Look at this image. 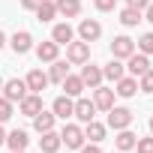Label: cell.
<instances>
[{
    "mask_svg": "<svg viewBox=\"0 0 153 153\" xmlns=\"http://www.w3.org/2000/svg\"><path fill=\"white\" fill-rule=\"evenodd\" d=\"M138 51H141V54H147V57L153 54V33H144V36L138 39Z\"/></svg>",
    "mask_w": 153,
    "mask_h": 153,
    "instance_id": "f546056e",
    "label": "cell"
},
{
    "mask_svg": "<svg viewBox=\"0 0 153 153\" xmlns=\"http://www.w3.org/2000/svg\"><path fill=\"white\" fill-rule=\"evenodd\" d=\"M6 45V36H3V30H0V48H3Z\"/></svg>",
    "mask_w": 153,
    "mask_h": 153,
    "instance_id": "f35d334b",
    "label": "cell"
},
{
    "mask_svg": "<svg viewBox=\"0 0 153 153\" xmlns=\"http://www.w3.org/2000/svg\"><path fill=\"white\" fill-rule=\"evenodd\" d=\"M93 6H96L99 12H111V9L117 6V0H93Z\"/></svg>",
    "mask_w": 153,
    "mask_h": 153,
    "instance_id": "d6a6232c",
    "label": "cell"
},
{
    "mask_svg": "<svg viewBox=\"0 0 153 153\" xmlns=\"http://www.w3.org/2000/svg\"><path fill=\"white\" fill-rule=\"evenodd\" d=\"M135 150H138V153H153V135H150V138H138V141H135Z\"/></svg>",
    "mask_w": 153,
    "mask_h": 153,
    "instance_id": "1f68e13d",
    "label": "cell"
},
{
    "mask_svg": "<svg viewBox=\"0 0 153 153\" xmlns=\"http://www.w3.org/2000/svg\"><path fill=\"white\" fill-rule=\"evenodd\" d=\"M9 117H12V102L6 96H0V123H6Z\"/></svg>",
    "mask_w": 153,
    "mask_h": 153,
    "instance_id": "4dcf8cb0",
    "label": "cell"
},
{
    "mask_svg": "<svg viewBox=\"0 0 153 153\" xmlns=\"http://www.w3.org/2000/svg\"><path fill=\"white\" fill-rule=\"evenodd\" d=\"M126 69H129L132 78H138V75H144V72L150 69V57H147V54H141V51H135V54H129V57H126Z\"/></svg>",
    "mask_w": 153,
    "mask_h": 153,
    "instance_id": "8992f818",
    "label": "cell"
},
{
    "mask_svg": "<svg viewBox=\"0 0 153 153\" xmlns=\"http://www.w3.org/2000/svg\"><path fill=\"white\" fill-rule=\"evenodd\" d=\"M0 144H6V129L0 126Z\"/></svg>",
    "mask_w": 153,
    "mask_h": 153,
    "instance_id": "74e56055",
    "label": "cell"
},
{
    "mask_svg": "<svg viewBox=\"0 0 153 153\" xmlns=\"http://www.w3.org/2000/svg\"><path fill=\"white\" fill-rule=\"evenodd\" d=\"M60 147H63V141H60V132H54V129L42 132V138H39V150H42V153H57Z\"/></svg>",
    "mask_w": 153,
    "mask_h": 153,
    "instance_id": "2e32d148",
    "label": "cell"
},
{
    "mask_svg": "<svg viewBox=\"0 0 153 153\" xmlns=\"http://www.w3.org/2000/svg\"><path fill=\"white\" fill-rule=\"evenodd\" d=\"M78 36H81V42H96V39L102 36V24H99L96 18H84V21L78 24Z\"/></svg>",
    "mask_w": 153,
    "mask_h": 153,
    "instance_id": "52a82bcc",
    "label": "cell"
},
{
    "mask_svg": "<svg viewBox=\"0 0 153 153\" xmlns=\"http://www.w3.org/2000/svg\"><path fill=\"white\" fill-rule=\"evenodd\" d=\"M123 75H126V66H123L117 57H114L111 63H105V66H102V78H108V81H120Z\"/></svg>",
    "mask_w": 153,
    "mask_h": 153,
    "instance_id": "44dd1931",
    "label": "cell"
},
{
    "mask_svg": "<svg viewBox=\"0 0 153 153\" xmlns=\"http://www.w3.org/2000/svg\"><path fill=\"white\" fill-rule=\"evenodd\" d=\"M51 39L57 42V45H69L72 39H75V30L63 21V24H54V30H51Z\"/></svg>",
    "mask_w": 153,
    "mask_h": 153,
    "instance_id": "ffe728a7",
    "label": "cell"
},
{
    "mask_svg": "<svg viewBox=\"0 0 153 153\" xmlns=\"http://www.w3.org/2000/svg\"><path fill=\"white\" fill-rule=\"evenodd\" d=\"M84 138H90V144H99V141L105 138V126H102V123H96V120L84 123Z\"/></svg>",
    "mask_w": 153,
    "mask_h": 153,
    "instance_id": "d4e9b609",
    "label": "cell"
},
{
    "mask_svg": "<svg viewBox=\"0 0 153 153\" xmlns=\"http://www.w3.org/2000/svg\"><path fill=\"white\" fill-rule=\"evenodd\" d=\"M144 18H147V21H150V24H153V3H150V6H147V9H144Z\"/></svg>",
    "mask_w": 153,
    "mask_h": 153,
    "instance_id": "8d00e7d4",
    "label": "cell"
},
{
    "mask_svg": "<svg viewBox=\"0 0 153 153\" xmlns=\"http://www.w3.org/2000/svg\"><path fill=\"white\" fill-rule=\"evenodd\" d=\"M93 105H96V111H108L111 105H114V90H108V87H93Z\"/></svg>",
    "mask_w": 153,
    "mask_h": 153,
    "instance_id": "9a60e30c",
    "label": "cell"
},
{
    "mask_svg": "<svg viewBox=\"0 0 153 153\" xmlns=\"http://www.w3.org/2000/svg\"><path fill=\"white\" fill-rule=\"evenodd\" d=\"M12 153H24V150H12Z\"/></svg>",
    "mask_w": 153,
    "mask_h": 153,
    "instance_id": "b9f144b4",
    "label": "cell"
},
{
    "mask_svg": "<svg viewBox=\"0 0 153 153\" xmlns=\"http://www.w3.org/2000/svg\"><path fill=\"white\" fill-rule=\"evenodd\" d=\"M60 87H63V96H69V99H78V96L84 93V81H81V75H66V78L60 81Z\"/></svg>",
    "mask_w": 153,
    "mask_h": 153,
    "instance_id": "8fae6325",
    "label": "cell"
},
{
    "mask_svg": "<svg viewBox=\"0 0 153 153\" xmlns=\"http://www.w3.org/2000/svg\"><path fill=\"white\" fill-rule=\"evenodd\" d=\"M81 81H84V87H99L102 84V66H96V63H81Z\"/></svg>",
    "mask_w": 153,
    "mask_h": 153,
    "instance_id": "5b68a950",
    "label": "cell"
},
{
    "mask_svg": "<svg viewBox=\"0 0 153 153\" xmlns=\"http://www.w3.org/2000/svg\"><path fill=\"white\" fill-rule=\"evenodd\" d=\"M150 132H153V117H150Z\"/></svg>",
    "mask_w": 153,
    "mask_h": 153,
    "instance_id": "ab89813d",
    "label": "cell"
},
{
    "mask_svg": "<svg viewBox=\"0 0 153 153\" xmlns=\"http://www.w3.org/2000/svg\"><path fill=\"white\" fill-rule=\"evenodd\" d=\"M36 57H39V63H54V60L60 57V45H57L54 39L39 42V45H36Z\"/></svg>",
    "mask_w": 153,
    "mask_h": 153,
    "instance_id": "7c38bea8",
    "label": "cell"
},
{
    "mask_svg": "<svg viewBox=\"0 0 153 153\" xmlns=\"http://www.w3.org/2000/svg\"><path fill=\"white\" fill-rule=\"evenodd\" d=\"M126 6H132V9H138V12H144V9L150 6V0H126Z\"/></svg>",
    "mask_w": 153,
    "mask_h": 153,
    "instance_id": "836d02e7",
    "label": "cell"
},
{
    "mask_svg": "<svg viewBox=\"0 0 153 153\" xmlns=\"http://www.w3.org/2000/svg\"><path fill=\"white\" fill-rule=\"evenodd\" d=\"M72 117H78L81 123H90L93 117H96V105L90 102V99H75V105H72Z\"/></svg>",
    "mask_w": 153,
    "mask_h": 153,
    "instance_id": "ba28073f",
    "label": "cell"
},
{
    "mask_svg": "<svg viewBox=\"0 0 153 153\" xmlns=\"http://www.w3.org/2000/svg\"><path fill=\"white\" fill-rule=\"evenodd\" d=\"M18 108H21L24 117H36V114L42 111V93H27V96L18 102Z\"/></svg>",
    "mask_w": 153,
    "mask_h": 153,
    "instance_id": "4fadbf2b",
    "label": "cell"
},
{
    "mask_svg": "<svg viewBox=\"0 0 153 153\" xmlns=\"http://www.w3.org/2000/svg\"><path fill=\"white\" fill-rule=\"evenodd\" d=\"M138 21H141V12H138V9H132V6L120 9V24H123V27H135Z\"/></svg>",
    "mask_w": 153,
    "mask_h": 153,
    "instance_id": "83f0119b",
    "label": "cell"
},
{
    "mask_svg": "<svg viewBox=\"0 0 153 153\" xmlns=\"http://www.w3.org/2000/svg\"><path fill=\"white\" fill-rule=\"evenodd\" d=\"M24 81H27V90H30V93H42V90L51 84V81H48V72H42V69H30Z\"/></svg>",
    "mask_w": 153,
    "mask_h": 153,
    "instance_id": "30bf717a",
    "label": "cell"
},
{
    "mask_svg": "<svg viewBox=\"0 0 153 153\" xmlns=\"http://www.w3.org/2000/svg\"><path fill=\"white\" fill-rule=\"evenodd\" d=\"M135 141H138V135H135V132H129V129H120V132H117V138H114L117 150H135Z\"/></svg>",
    "mask_w": 153,
    "mask_h": 153,
    "instance_id": "4316f807",
    "label": "cell"
},
{
    "mask_svg": "<svg viewBox=\"0 0 153 153\" xmlns=\"http://www.w3.org/2000/svg\"><path fill=\"white\" fill-rule=\"evenodd\" d=\"M54 120H57V117H54V111H39V114L33 117V129H36V132L42 135V132L54 129Z\"/></svg>",
    "mask_w": 153,
    "mask_h": 153,
    "instance_id": "603a6c76",
    "label": "cell"
},
{
    "mask_svg": "<svg viewBox=\"0 0 153 153\" xmlns=\"http://www.w3.org/2000/svg\"><path fill=\"white\" fill-rule=\"evenodd\" d=\"M0 90H3V78H0Z\"/></svg>",
    "mask_w": 153,
    "mask_h": 153,
    "instance_id": "60d3db41",
    "label": "cell"
},
{
    "mask_svg": "<svg viewBox=\"0 0 153 153\" xmlns=\"http://www.w3.org/2000/svg\"><path fill=\"white\" fill-rule=\"evenodd\" d=\"M129 123H132V111H129V108H123V105H111V108H108V126H111L114 132L129 129Z\"/></svg>",
    "mask_w": 153,
    "mask_h": 153,
    "instance_id": "277c9868",
    "label": "cell"
},
{
    "mask_svg": "<svg viewBox=\"0 0 153 153\" xmlns=\"http://www.w3.org/2000/svg\"><path fill=\"white\" fill-rule=\"evenodd\" d=\"M27 93H30V90H27V81H24V78H9V81H3V90H0V96H6L12 105L21 102Z\"/></svg>",
    "mask_w": 153,
    "mask_h": 153,
    "instance_id": "6da1fadb",
    "label": "cell"
},
{
    "mask_svg": "<svg viewBox=\"0 0 153 153\" xmlns=\"http://www.w3.org/2000/svg\"><path fill=\"white\" fill-rule=\"evenodd\" d=\"M138 90H144V93H153V69H147L144 75H138Z\"/></svg>",
    "mask_w": 153,
    "mask_h": 153,
    "instance_id": "f1b7e54d",
    "label": "cell"
},
{
    "mask_svg": "<svg viewBox=\"0 0 153 153\" xmlns=\"http://www.w3.org/2000/svg\"><path fill=\"white\" fill-rule=\"evenodd\" d=\"M54 6H57V15H63V18H78L81 0H54Z\"/></svg>",
    "mask_w": 153,
    "mask_h": 153,
    "instance_id": "ac0fdd59",
    "label": "cell"
},
{
    "mask_svg": "<svg viewBox=\"0 0 153 153\" xmlns=\"http://www.w3.org/2000/svg\"><path fill=\"white\" fill-rule=\"evenodd\" d=\"M72 105H75V99H69V96H57V99L51 102V111H54V117L69 120V117H72Z\"/></svg>",
    "mask_w": 153,
    "mask_h": 153,
    "instance_id": "e0dca14e",
    "label": "cell"
},
{
    "mask_svg": "<svg viewBox=\"0 0 153 153\" xmlns=\"http://www.w3.org/2000/svg\"><path fill=\"white\" fill-rule=\"evenodd\" d=\"M60 141H63L69 150H81L87 138H84V129H81V126H75V123H66V126H63V132H60Z\"/></svg>",
    "mask_w": 153,
    "mask_h": 153,
    "instance_id": "3957f363",
    "label": "cell"
},
{
    "mask_svg": "<svg viewBox=\"0 0 153 153\" xmlns=\"http://www.w3.org/2000/svg\"><path fill=\"white\" fill-rule=\"evenodd\" d=\"M39 3H42V0H21V9H30V12H33Z\"/></svg>",
    "mask_w": 153,
    "mask_h": 153,
    "instance_id": "e575fe53",
    "label": "cell"
},
{
    "mask_svg": "<svg viewBox=\"0 0 153 153\" xmlns=\"http://www.w3.org/2000/svg\"><path fill=\"white\" fill-rule=\"evenodd\" d=\"M66 75H69V60H54L51 63V69H48V81H54V84H60L63 78H66Z\"/></svg>",
    "mask_w": 153,
    "mask_h": 153,
    "instance_id": "7402d4cb",
    "label": "cell"
},
{
    "mask_svg": "<svg viewBox=\"0 0 153 153\" xmlns=\"http://www.w3.org/2000/svg\"><path fill=\"white\" fill-rule=\"evenodd\" d=\"M66 60H69L72 66L87 63V60H90V42H81V39L75 42V39H72V42L66 45Z\"/></svg>",
    "mask_w": 153,
    "mask_h": 153,
    "instance_id": "7a4b0ae2",
    "label": "cell"
},
{
    "mask_svg": "<svg viewBox=\"0 0 153 153\" xmlns=\"http://www.w3.org/2000/svg\"><path fill=\"white\" fill-rule=\"evenodd\" d=\"M33 12H36L39 21H54V18H57V6H54V0H42V3H39Z\"/></svg>",
    "mask_w": 153,
    "mask_h": 153,
    "instance_id": "cb8c5ba5",
    "label": "cell"
},
{
    "mask_svg": "<svg viewBox=\"0 0 153 153\" xmlns=\"http://www.w3.org/2000/svg\"><path fill=\"white\" fill-rule=\"evenodd\" d=\"M9 45H12V51H15V54H27V51L33 48V36H30L27 30H15V33H12V39H9Z\"/></svg>",
    "mask_w": 153,
    "mask_h": 153,
    "instance_id": "5bb4252c",
    "label": "cell"
},
{
    "mask_svg": "<svg viewBox=\"0 0 153 153\" xmlns=\"http://www.w3.org/2000/svg\"><path fill=\"white\" fill-rule=\"evenodd\" d=\"M117 84V96H123V99H129V96H135L138 93V78H132V75H123V78L120 81H114Z\"/></svg>",
    "mask_w": 153,
    "mask_h": 153,
    "instance_id": "d6986e66",
    "label": "cell"
},
{
    "mask_svg": "<svg viewBox=\"0 0 153 153\" xmlns=\"http://www.w3.org/2000/svg\"><path fill=\"white\" fill-rule=\"evenodd\" d=\"M27 141H30V138H27L24 129H12V132L6 135V144H9L12 150H27Z\"/></svg>",
    "mask_w": 153,
    "mask_h": 153,
    "instance_id": "484cf974",
    "label": "cell"
},
{
    "mask_svg": "<svg viewBox=\"0 0 153 153\" xmlns=\"http://www.w3.org/2000/svg\"><path fill=\"white\" fill-rule=\"evenodd\" d=\"M81 153H102L96 144H87V147H81Z\"/></svg>",
    "mask_w": 153,
    "mask_h": 153,
    "instance_id": "d590c367",
    "label": "cell"
},
{
    "mask_svg": "<svg viewBox=\"0 0 153 153\" xmlns=\"http://www.w3.org/2000/svg\"><path fill=\"white\" fill-rule=\"evenodd\" d=\"M129 54H135V42H132L129 36H114V42H111V57L126 60Z\"/></svg>",
    "mask_w": 153,
    "mask_h": 153,
    "instance_id": "9c48e42d",
    "label": "cell"
}]
</instances>
